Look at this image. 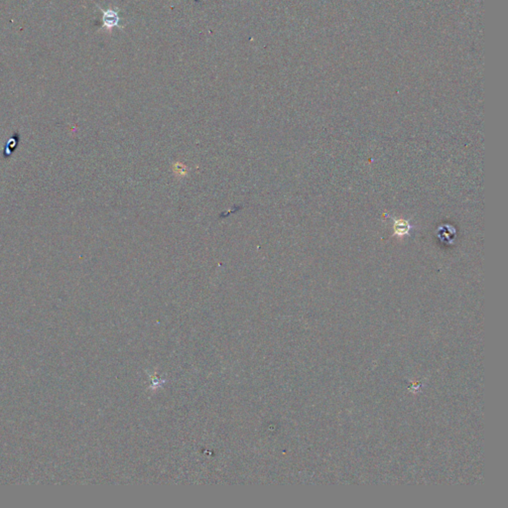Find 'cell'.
Masks as SVG:
<instances>
[{"label":"cell","instance_id":"obj_1","mask_svg":"<svg viewBox=\"0 0 508 508\" xmlns=\"http://www.w3.org/2000/svg\"><path fill=\"white\" fill-rule=\"evenodd\" d=\"M99 10L103 12V17H101V27L106 29L107 31L111 32L114 28H122L120 25L121 18L119 14V9L117 8H108L103 9L101 7H98Z\"/></svg>","mask_w":508,"mask_h":508},{"label":"cell","instance_id":"obj_2","mask_svg":"<svg viewBox=\"0 0 508 508\" xmlns=\"http://www.w3.org/2000/svg\"><path fill=\"white\" fill-rule=\"evenodd\" d=\"M393 221H394V230H395L396 235H405L409 232L410 225L407 221L396 220V219H393Z\"/></svg>","mask_w":508,"mask_h":508}]
</instances>
